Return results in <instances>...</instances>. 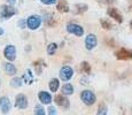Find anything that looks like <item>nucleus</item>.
<instances>
[{
  "label": "nucleus",
  "instance_id": "f257e3e1",
  "mask_svg": "<svg viewBox=\"0 0 132 115\" xmlns=\"http://www.w3.org/2000/svg\"><path fill=\"white\" fill-rule=\"evenodd\" d=\"M16 9L12 5H2L0 7V19L1 20H8L12 16L16 14Z\"/></svg>",
  "mask_w": 132,
  "mask_h": 115
},
{
  "label": "nucleus",
  "instance_id": "f03ea898",
  "mask_svg": "<svg viewBox=\"0 0 132 115\" xmlns=\"http://www.w3.org/2000/svg\"><path fill=\"white\" fill-rule=\"evenodd\" d=\"M27 27L30 30H37L38 28L42 25L43 23V17L39 15H30L27 19Z\"/></svg>",
  "mask_w": 132,
  "mask_h": 115
},
{
  "label": "nucleus",
  "instance_id": "7ed1b4c3",
  "mask_svg": "<svg viewBox=\"0 0 132 115\" xmlns=\"http://www.w3.org/2000/svg\"><path fill=\"white\" fill-rule=\"evenodd\" d=\"M80 99H82V101L86 105V106H92V105H94L95 101H96L95 94L90 90L83 91L82 93H80Z\"/></svg>",
  "mask_w": 132,
  "mask_h": 115
},
{
  "label": "nucleus",
  "instance_id": "20e7f679",
  "mask_svg": "<svg viewBox=\"0 0 132 115\" xmlns=\"http://www.w3.org/2000/svg\"><path fill=\"white\" fill-rule=\"evenodd\" d=\"M67 31L71 35H75L77 37H82L84 35V28L77 23H68L67 24Z\"/></svg>",
  "mask_w": 132,
  "mask_h": 115
},
{
  "label": "nucleus",
  "instance_id": "39448f33",
  "mask_svg": "<svg viewBox=\"0 0 132 115\" xmlns=\"http://www.w3.org/2000/svg\"><path fill=\"white\" fill-rule=\"evenodd\" d=\"M59 75H60L61 81L68 82V81H70L72 78V76H73V69L70 67V66H64V67L61 68Z\"/></svg>",
  "mask_w": 132,
  "mask_h": 115
},
{
  "label": "nucleus",
  "instance_id": "423d86ee",
  "mask_svg": "<svg viewBox=\"0 0 132 115\" xmlns=\"http://www.w3.org/2000/svg\"><path fill=\"white\" fill-rule=\"evenodd\" d=\"M115 57L118 60H131L132 59V50L129 48H120L115 52Z\"/></svg>",
  "mask_w": 132,
  "mask_h": 115
},
{
  "label": "nucleus",
  "instance_id": "0eeeda50",
  "mask_svg": "<svg viewBox=\"0 0 132 115\" xmlns=\"http://www.w3.org/2000/svg\"><path fill=\"white\" fill-rule=\"evenodd\" d=\"M4 57L6 58L9 62L14 61L15 59H16V47H15L14 45H7L4 50Z\"/></svg>",
  "mask_w": 132,
  "mask_h": 115
},
{
  "label": "nucleus",
  "instance_id": "6e6552de",
  "mask_svg": "<svg viewBox=\"0 0 132 115\" xmlns=\"http://www.w3.org/2000/svg\"><path fill=\"white\" fill-rule=\"evenodd\" d=\"M28 105H29V103H28V98L24 96V94L20 93L16 96V98H15V106L17 107V108L20 109H25L28 107Z\"/></svg>",
  "mask_w": 132,
  "mask_h": 115
},
{
  "label": "nucleus",
  "instance_id": "1a4fd4ad",
  "mask_svg": "<svg viewBox=\"0 0 132 115\" xmlns=\"http://www.w3.org/2000/svg\"><path fill=\"white\" fill-rule=\"evenodd\" d=\"M96 44H98V39H96V36L94 34H90V35L86 36V38H85L86 50H88V51L93 50V48L96 46Z\"/></svg>",
  "mask_w": 132,
  "mask_h": 115
},
{
  "label": "nucleus",
  "instance_id": "9d476101",
  "mask_svg": "<svg viewBox=\"0 0 132 115\" xmlns=\"http://www.w3.org/2000/svg\"><path fill=\"white\" fill-rule=\"evenodd\" d=\"M11 108H12V103L9 100V98L8 97H1L0 98V109H1V112L4 114H7L9 113Z\"/></svg>",
  "mask_w": 132,
  "mask_h": 115
},
{
  "label": "nucleus",
  "instance_id": "9b49d317",
  "mask_svg": "<svg viewBox=\"0 0 132 115\" xmlns=\"http://www.w3.org/2000/svg\"><path fill=\"white\" fill-rule=\"evenodd\" d=\"M108 15L111 17V19H114L117 23H123V16H122V14L120 12H118V9H116L115 7H110V8H108Z\"/></svg>",
  "mask_w": 132,
  "mask_h": 115
},
{
  "label": "nucleus",
  "instance_id": "f8f14e48",
  "mask_svg": "<svg viewBox=\"0 0 132 115\" xmlns=\"http://www.w3.org/2000/svg\"><path fill=\"white\" fill-rule=\"evenodd\" d=\"M54 101L57 106H61V107H63V108H68V107L70 106V101L68 100V98L65 96H63V94H57L54 98Z\"/></svg>",
  "mask_w": 132,
  "mask_h": 115
},
{
  "label": "nucleus",
  "instance_id": "ddd939ff",
  "mask_svg": "<svg viewBox=\"0 0 132 115\" xmlns=\"http://www.w3.org/2000/svg\"><path fill=\"white\" fill-rule=\"evenodd\" d=\"M38 98L42 101V104H44V105H50L51 101H52V96L46 91H40L38 93Z\"/></svg>",
  "mask_w": 132,
  "mask_h": 115
},
{
  "label": "nucleus",
  "instance_id": "4468645a",
  "mask_svg": "<svg viewBox=\"0 0 132 115\" xmlns=\"http://www.w3.org/2000/svg\"><path fill=\"white\" fill-rule=\"evenodd\" d=\"M4 69H5V71H6L7 75H9V76H14L15 74L17 73L16 67H15V66L13 65L12 62H6V63H4Z\"/></svg>",
  "mask_w": 132,
  "mask_h": 115
},
{
  "label": "nucleus",
  "instance_id": "2eb2a0df",
  "mask_svg": "<svg viewBox=\"0 0 132 115\" xmlns=\"http://www.w3.org/2000/svg\"><path fill=\"white\" fill-rule=\"evenodd\" d=\"M88 9V6L85 4H76L73 6V14L76 15H80V14H84V13Z\"/></svg>",
  "mask_w": 132,
  "mask_h": 115
},
{
  "label": "nucleus",
  "instance_id": "dca6fc26",
  "mask_svg": "<svg viewBox=\"0 0 132 115\" xmlns=\"http://www.w3.org/2000/svg\"><path fill=\"white\" fill-rule=\"evenodd\" d=\"M56 9L60 13H68L69 12L70 8H69V5H68L67 0H59L57 6H56Z\"/></svg>",
  "mask_w": 132,
  "mask_h": 115
},
{
  "label": "nucleus",
  "instance_id": "f3484780",
  "mask_svg": "<svg viewBox=\"0 0 132 115\" xmlns=\"http://www.w3.org/2000/svg\"><path fill=\"white\" fill-rule=\"evenodd\" d=\"M62 94L63 96H71L73 93V91H75V89H73V85L72 84H65V85L62 86Z\"/></svg>",
  "mask_w": 132,
  "mask_h": 115
},
{
  "label": "nucleus",
  "instance_id": "a211bd4d",
  "mask_svg": "<svg viewBox=\"0 0 132 115\" xmlns=\"http://www.w3.org/2000/svg\"><path fill=\"white\" fill-rule=\"evenodd\" d=\"M48 86H50V90L52 92H56L59 90V86H60V81L57 80V78H52V80L50 81V84H48Z\"/></svg>",
  "mask_w": 132,
  "mask_h": 115
},
{
  "label": "nucleus",
  "instance_id": "6ab92c4d",
  "mask_svg": "<svg viewBox=\"0 0 132 115\" xmlns=\"http://www.w3.org/2000/svg\"><path fill=\"white\" fill-rule=\"evenodd\" d=\"M22 80H23L24 83H27V84H32V82H34V75H32L30 69H27V71H25V74L23 75Z\"/></svg>",
  "mask_w": 132,
  "mask_h": 115
},
{
  "label": "nucleus",
  "instance_id": "aec40b11",
  "mask_svg": "<svg viewBox=\"0 0 132 115\" xmlns=\"http://www.w3.org/2000/svg\"><path fill=\"white\" fill-rule=\"evenodd\" d=\"M56 51H57V44H55V43L48 44V46H47V54L48 55H54L55 53H56Z\"/></svg>",
  "mask_w": 132,
  "mask_h": 115
},
{
  "label": "nucleus",
  "instance_id": "412c9836",
  "mask_svg": "<svg viewBox=\"0 0 132 115\" xmlns=\"http://www.w3.org/2000/svg\"><path fill=\"white\" fill-rule=\"evenodd\" d=\"M80 68H82V71L85 74H90L91 73V66L90 63L87 62V61H83L82 63H80Z\"/></svg>",
  "mask_w": 132,
  "mask_h": 115
},
{
  "label": "nucleus",
  "instance_id": "4be33fe9",
  "mask_svg": "<svg viewBox=\"0 0 132 115\" xmlns=\"http://www.w3.org/2000/svg\"><path fill=\"white\" fill-rule=\"evenodd\" d=\"M108 108L105 104H101L100 106L98 107V112H96V115H107Z\"/></svg>",
  "mask_w": 132,
  "mask_h": 115
},
{
  "label": "nucleus",
  "instance_id": "5701e85b",
  "mask_svg": "<svg viewBox=\"0 0 132 115\" xmlns=\"http://www.w3.org/2000/svg\"><path fill=\"white\" fill-rule=\"evenodd\" d=\"M21 85H22V78L15 77L11 81V86H13V88H20Z\"/></svg>",
  "mask_w": 132,
  "mask_h": 115
},
{
  "label": "nucleus",
  "instance_id": "b1692460",
  "mask_svg": "<svg viewBox=\"0 0 132 115\" xmlns=\"http://www.w3.org/2000/svg\"><path fill=\"white\" fill-rule=\"evenodd\" d=\"M34 66H35V68H36L37 74H40V73H42L43 66H45V65H44V61H43V60H38V61H36V62L34 63Z\"/></svg>",
  "mask_w": 132,
  "mask_h": 115
},
{
  "label": "nucleus",
  "instance_id": "393cba45",
  "mask_svg": "<svg viewBox=\"0 0 132 115\" xmlns=\"http://www.w3.org/2000/svg\"><path fill=\"white\" fill-rule=\"evenodd\" d=\"M101 27L103 28V29H106V30H110L111 28H113V24H111L110 22L108 21V20H101Z\"/></svg>",
  "mask_w": 132,
  "mask_h": 115
},
{
  "label": "nucleus",
  "instance_id": "a878e982",
  "mask_svg": "<svg viewBox=\"0 0 132 115\" xmlns=\"http://www.w3.org/2000/svg\"><path fill=\"white\" fill-rule=\"evenodd\" d=\"M35 114L36 115H46L44 107H43L42 105H37L36 106V108H35Z\"/></svg>",
  "mask_w": 132,
  "mask_h": 115
},
{
  "label": "nucleus",
  "instance_id": "bb28decb",
  "mask_svg": "<svg viewBox=\"0 0 132 115\" xmlns=\"http://www.w3.org/2000/svg\"><path fill=\"white\" fill-rule=\"evenodd\" d=\"M45 21H46L47 25H53L54 21H53V15L52 14H45Z\"/></svg>",
  "mask_w": 132,
  "mask_h": 115
},
{
  "label": "nucleus",
  "instance_id": "cd10ccee",
  "mask_svg": "<svg viewBox=\"0 0 132 115\" xmlns=\"http://www.w3.org/2000/svg\"><path fill=\"white\" fill-rule=\"evenodd\" d=\"M57 0H40V2L44 5H47V6H50V5H54L56 4Z\"/></svg>",
  "mask_w": 132,
  "mask_h": 115
},
{
  "label": "nucleus",
  "instance_id": "c85d7f7f",
  "mask_svg": "<svg viewBox=\"0 0 132 115\" xmlns=\"http://www.w3.org/2000/svg\"><path fill=\"white\" fill-rule=\"evenodd\" d=\"M48 115H56V109H55V107H53V106L48 107Z\"/></svg>",
  "mask_w": 132,
  "mask_h": 115
},
{
  "label": "nucleus",
  "instance_id": "c756f323",
  "mask_svg": "<svg viewBox=\"0 0 132 115\" xmlns=\"http://www.w3.org/2000/svg\"><path fill=\"white\" fill-rule=\"evenodd\" d=\"M19 27L21 28V29H24V28L27 27V22H25L24 20H20L19 21Z\"/></svg>",
  "mask_w": 132,
  "mask_h": 115
},
{
  "label": "nucleus",
  "instance_id": "7c9ffc66",
  "mask_svg": "<svg viewBox=\"0 0 132 115\" xmlns=\"http://www.w3.org/2000/svg\"><path fill=\"white\" fill-rule=\"evenodd\" d=\"M103 2L107 5H113L114 2H115V0H103Z\"/></svg>",
  "mask_w": 132,
  "mask_h": 115
},
{
  "label": "nucleus",
  "instance_id": "2f4dec72",
  "mask_svg": "<svg viewBox=\"0 0 132 115\" xmlns=\"http://www.w3.org/2000/svg\"><path fill=\"white\" fill-rule=\"evenodd\" d=\"M7 1H8V4H9V5H12V6H13V5L16 4V0H7Z\"/></svg>",
  "mask_w": 132,
  "mask_h": 115
},
{
  "label": "nucleus",
  "instance_id": "473e14b6",
  "mask_svg": "<svg viewBox=\"0 0 132 115\" xmlns=\"http://www.w3.org/2000/svg\"><path fill=\"white\" fill-rule=\"evenodd\" d=\"M4 35V30H2V28H0V36Z\"/></svg>",
  "mask_w": 132,
  "mask_h": 115
},
{
  "label": "nucleus",
  "instance_id": "72a5a7b5",
  "mask_svg": "<svg viewBox=\"0 0 132 115\" xmlns=\"http://www.w3.org/2000/svg\"><path fill=\"white\" fill-rule=\"evenodd\" d=\"M130 28H131V29H132V21L130 22Z\"/></svg>",
  "mask_w": 132,
  "mask_h": 115
},
{
  "label": "nucleus",
  "instance_id": "f704fd0d",
  "mask_svg": "<svg viewBox=\"0 0 132 115\" xmlns=\"http://www.w3.org/2000/svg\"><path fill=\"white\" fill-rule=\"evenodd\" d=\"M130 9H131V11H132V5H131V6H130Z\"/></svg>",
  "mask_w": 132,
  "mask_h": 115
}]
</instances>
